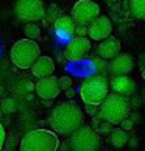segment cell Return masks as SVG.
Returning <instances> with one entry per match:
<instances>
[{"mask_svg": "<svg viewBox=\"0 0 145 151\" xmlns=\"http://www.w3.org/2000/svg\"><path fill=\"white\" fill-rule=\"evenodd\" d=\"M84 112L86 111H83L80 104L72 100L63 101L55 106L50 114V126L61 136L74 134L84 125Z\"/></svg>", "mask_w": 145, "mask_h": 151, "instance_id": "cell-1", "label": "cell"}, {"mask_svg": "<svg viewBox=\"0 0 145 151\" xmlns=\"http://www.w3.org/2000/svg\"><path fill=\"white\" fill-rule=\"evenodd\" d=\"M59 137L53 129H31L22 137L19 151H58Z\"/></svg>", "mask_w": 145, "mask_h": 151, "instance_id": "cell-2", "label": "cell"}, {"mask_svg": "<svg viewBox=\"0 0 145 151\" xmlns=\"http://www.w3.org/2000/svg\"><path fill=\"white\" fill-rule=\"evenodd\" d=\"M130 114H131V103L128 100V97L113 92L100 104L98 117L102 120L114 123V125H120L125 119H128Z\"/></svg>", "mask_w": 145, "mask_h": 151, "instance_id": "cell-3", "label": "cell"}, {"mask_svg": "<svg viewBox=\"0 0 145 151\" xmlns=\"http://www.w3.org/2000/svg\"><path fill=\"white\" fill-rule=\"evenodd\" d=\"M41 56V47L35 39H19L17 42L13 44L9 50V59L17 69L27 70L31 69L33 64Z\"/></svg>", "mask_w": 145, "mask_h": 151, "instance_id": "cell-4", "label": "cell"}, {"mask_svg": "<svg viewBox=\"0 0 145 151\" xmlns=\"http://www.w3.org/2000/svg\"><path fill=\"white\" fill-rule=\"evenodd\" d=\"M111 91V83L103 75H94L86 78L80 89V97L84 104H97L100 106Z\"/></svg>", "mask_w": 145, "mask_h": 151, "instance_id": "cell-5", "label": "cell"}, {"mask_svg": "<svg viewBox=\"0 0 145 151\" xmlns=\"http://www.w3.org/2000/svg\"><path fill=\"white\" fill-rule=\"evenodd\" d=\"M70 148L74 151H98L102 145L100 132H97L92 126L83 125L81 128L70 134Z\"/></svg>", "mask_w": 145, "mask_h": 151, "instance_id": "cell-6", "label": "cell"}, {"mask_svg": "<svg viewBox=\"0 0 145 151\" xmlns=\"http://www.w3.org/2000/svg\"><path fill=\"white\" fill-rule=\"evenodd\" d=\"M16 16L20 22H39L45 17V5L42 0H17L16 2Z\"/></svg>", "mask_w": 145, "mask_h": 151, "instance_id": "cell-7", "label": "cell"}, {"mask_svg": "<svg viewBox=\"0 0 145 151\" xmlns=\"http://www.w3.org/2000/svg\"><path fill=\"white\" fill-rule=\"evenodd\" d=\"M70 16L78 25H91L100 16V6L94 0H76Z\"/></svg>", "mask_w": 145, "mask_h": 151, "instance_id": "cell-8", "label": "cell"}, {"mask_svg": "<svg viewBox=\"0 0 145 151\" xmlns=\"http://www.w3.org/2000/svg\"><path fill=\"white\" fill-rule=\"evenodd\" d=\"M91 37L87 36H75L69 44H66L64 48V58L67 61H75L86 58L91 52Z\"/></svg>", "mask_w": 145, "mask_h": 151, "instance_id": "cell-9", "label": "cell"}, {"mask_svg": "<svg viewBox=\"0 0 145 151\" xmlns=\"http://www.w3.org/2000/svg\"><path fill=\"white\" fill-rule=\"evenodd\" d=\"M76 22L74 20L72 16H59V17L53 22V31L55 36L59 42L69 44L72 39L75 37V30H76Z\"/></svg>", "mask_w": 145, "mask_h": 151, "instance_id": "cell-10", "label": "cell"}, {"mask_svg": "<svg viewBox=\"0 0 145 151\" xmlns=\"http://www.w3.org/2000/svg\"><path fill=\"white\" fill-rule=\"evenodd\" d=\"M35 91L38 93V97L44 100V101H52L59 95L61 87H59V81L56 76H45L38 80V83L35 84Z\"/></svg>", "mask_w": 145, "mask_h": 151, "instance_id": "cell-11", "label": "cell"}, {"mask_svg": "<svg viewBox=\"0 0 145 151\" xmlns=\"http://www.w3.org/2000/svg\"><path fill=\"white\" fill-rule=\"evenodd\" d=\"M66 70L69 72L70 75H75L78 78H89L94 76L97 70V64L94 59H75V61H69L67 65H66Z\"/></svg>", "mask_w": 145, "mask_h": 151, "instance_id": "cell-12", "label": "cell"}, {"mask_svg": "<svg viewBox=\"0 0 145 151\" xmlns=\"http://www.w3.org/2000/svg\"><path fill=\"white\" fill-rule=\"evenodd\" d=\"M113 35V22L108 16H98V17L89 25V37L92 41H103Z\"/></svg>", "mask_w": 145, "mask_h": 151, "instance_id": "cell-13", "label": "cell"}, {"mask_svg": "<svg viewBox=\"0 0 145 151\" xmlns=\"http://www.w3.org/2000/svg\"><path fill=\"white\" fill-rule=\"evenodd\" d=\"M111 89L113 92H117L120 95H125V97H131L136 92V81L133 80L131 76L128 75H114L111 78Z\"/></svg>", "mask_w": 145, "mask_h": 151, "instance_id": "cell-14", "label": "cell"}, {"mask_svg": "<svg viewBox=\"0 0 145 151\" xmlns=\"http://www.w3.org/2000/svg\"><path fill=\"white\" fill-rule=\"evenodd\" d=\"M134 67V59L130 53H120L108 64V70L113 75H128Z\"/></svg>", "mask_w": 145, "mask_h": 151, "instance_id": "cell-15", "label": "cell"}, {"mask_svg": "<svg viewBox=\"0 0 145 151\" xmlns=\"http://www.w3.org/2000/svg\"><path fill=\"white\" fill-rule=\"evenodd\" d=\"M120 50H122L120 41L114 36H109L106 39H103V41H100L98 47H97V55L106 61H111L117 55H120Z\"/></svg>", "mask_w": 145, "mask_h": 151, "instance_id": "cell-16", "label": "cell"}, {"mask_svg": "<svg viewBox=\"0 0 145 151\" xmlns=\"http://www.w3.org/2000/svg\"><path fill=\"white\" fill-rule=\"evenodd\" d=\"M53 72H55V61L50 56H39L38 61L31 67V73L38 80L53 75Z\"/></svg>", "mask_w": 145, "mask_h": 151, "instance_id": "cell-17", "label": "cell"}, {"mask_svg": "<svg viewBox=\"0 0 145 151\" xmlns=\"http://www.w3.org/2000/svg\"><path fill=\"white\" fill-rule=\"evenodd\" d=\"M109 143L113 145L114 148H123L125 145L130 142V137H128L126 131L123 129V128H115V129H113L109 132Z\"/></svg>", "mask_w": 145, "mask_h": 151, "instance_id": "cell-18", "label": "cell"}, {"mask_svg": "<svg viewBox=\"0 0 145 151\" xmlns=\"http://www.w3.org/2000/svg\"><path fill=\"white\" fill-rule=\"evenodd\" d=\"M130 13L134 19L145 17V0H130Z\"/></svg>", "mask_w": 145, "mask_h": 151, "instance_id": "cell-19", "label": "cell"}, {"mask_svg": "<svg viewBox=\"0 0 145 151\" xmlns=\"http://www.w3.org/2000/svg\"><path fill=\"white\" fill-rule=\"evenodd\" d=\"M24 33L30 39H38L41 37V27L38 25V22H27L24 25Z\"/></svg>", "mask_w": 145, "mask_h": 151, "instance_id": "cell-20", "label": "cell"}, {"mask_svg": "<svg viewBox=\"0 0 145 151\" xmlns=\"http://www.w3.org/2000/svg\"><path fill=\"white\" fill-rule=\"evenodd\" d=\"M16 101L13 98H5L3 101H2V109H3V112L5 114H13V112H16Z\"/></svg>", "mask_w": 145, "mask_h": 151, "instance_id": "cell-21", "label": "cell"}, {"mask_svg": "<svg viewBox=\"0 0 145 151\" xmlns=\"http://www.w3.org/2000/svg\"><path fill=\"white\" fill-rule=\"evenodd\" d=\"M58 81H59L61 91H69V89L74 86V80H72L70 76H67V75H63L61 78H58Z\"/></svg>", "mask_w": 145, "mask_h": 151, "instance_id": "cell-22", "label": "cell"}, {"mask_svg": "<svg viewBox=\"0 0 145 151\" xmlns=\"http://www.w3.org/2000/svg\"><path fill=\"white\" fill-rule=\"evenodd\" d=\"M59 16H63L61 14V11H59V8L56 6V5H52L50 6V9H48V13H47V17H48V20H52V22H55Z\"/></svg>", "mask_w": 145, "mask_h": 151, "instance_id": "cell-23", "label": "cell"}, {"mask_svg": "<svg viewBox=\"0 0 145 151\" xmlns=\"http://www.w3.org/2000/svg\"><path fill=\"white\" fill-rule=\"evenodd\" d=\"M120 126L123 128L125 131H131L133 128H134V120H131V119H125L123 122L120 123Z\"/></svg>", "mask_w": 145, "mask_h": 151, "instance_id": "cell-24", "label": "cell"}, {"mask_svg": "<svg viewBox=\"0 0 145 151\" xmlns=\"http://www.w3.org/2000/svg\"><path fill=\"white\" fill-rule=\"evenodd\" d=\"M97 108H98L97 104H86V112H87L89 115H95V114L100 112V109L97 111Z\"/></svg>", "mask_w": 145, "mask_h": 151, "instance_id": "cell-25", "label": "cell"}, {"mask_svg": "<svg viewBox=\"0 0 145 151\" xmlns=\"http://www.w3.org/2000/svg\"><path fill=\"white\" fill-rule=\"evenodd\" d=\"M0 129H2V147H3V143H5V139H6V132H5V126H3V125L0 126Z\"/></svg>", "mask_w": 145, "mask_h": 151, "instance_id": "cell-26", "label": "cell"}, {"mask_svg": "<svg viewBox=\"0 0 145 151\" xmlns=\"http://www.w3.org/2000/svg\"><path fill=\"white\" fill-rule=\"evenodd\" d=\"M139 104H141V98H139V97H134V98H133L131 106H139Z\"/></svg>", "mask_w": 145, "mask_h": 151, "instance_id": "cell-27", "label": "cell"}, {"mask_svg": "<svg viewBox=\"0 0 145 151\" xmlns=\"http://www.w3.org/2000/svg\"><path fill=\"white\" fill-rule=\"evenodd\" d=\"M130 145H131V147H136V145H137V140H136L134 137H133V139H130Z\"/></svg>", "mask_w": 145, "mask_h": 151, "instance_id": "cell-28", "label": "cell"}]
</instances>
